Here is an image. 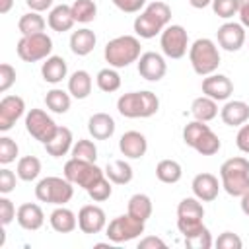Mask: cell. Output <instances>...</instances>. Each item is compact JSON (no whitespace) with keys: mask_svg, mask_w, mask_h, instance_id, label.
<instances>
[{"mask_svg":"<svg viewBox=\"0 0 249 249\" xmlns=\"http://www.w3.org/2000/svg\"><path fill=\"white\" fill-rule=\"evenodd\" d=\"M115 119L109 113H93L88 119V132L95 140H107L115 134Z\"/></svg>","mask_w":249,"mask_h":249,"instance_id":"22","label":"cell"},{"mask_svg":"<svg viewBox=\"0 0 249 249\" xmlns=\"http://www.w3.org/2000/svg\"><path fill=\"white\" fill-rule=\"evenodd\" d=\"M237 16H239V23H241L243 27H249V6H243V8H239Z\"/></svg>","mask_w":249,"mask_h":249,"instance_id":"53","label":"cell"},{"mask_svg":"<svg viewBox=\"0 0 249 249\" xmlns=\"http://www.w3.org/2000/svg\"><path fill=\"white\" fill-rule=\"evenodd\" d=\"M144 224L142 220L134 218L132 214H121L117 218H113L107 228H105V235L111 243H126L136 239L140 233H144Z\"/></svg>","mask_w":249,"mask_h":249,"instance_id":"8","label":"cell"},{"mask_svg":"<svg viewBox=\"0 0 249 249\" xmlns=\"http://www.w3.org/2000/svg\"><path fill=\"white\" fill-rule=\"evenodd\" d=\"M47 21L41 16V12H27L19 18L18 21V29L21 35H35V33H43Z\"/></svg>","mask_w":249,"mask_h":249,"instance_id":"36","label":"cell"},{"mask_svg":"<svg viewBox=\"0 0 249 249\" xmlns=\"http://www.w3.org/2000/svg\"><path fill=\"white\" fill-rule=\"evenodd\" d=\"M91 86H93V80H91V76H89L88 70H76L68 78V93L74 99H86V97H89Z\"/></svg>","mask_w":249,"mask_h":249,"instance_id":"28","label":"cell"},{"mask_svg":"<svg viewBox=\"0 0 249 249\" xmlns=\"http://www.w3.org/2000/svg\"><path fill=\"white\" fill-rule=\"evenodd\" d=\"M18 154H19V148H18L16 140L10 136H0V163L8 165V163L16 161Z\"/></svg>","mask_w":249,"mask_h":249,"instance_id":"42","label":"cell"},{"mask_svg":"<svg viewBox=\"0 0 249 249\" xmlns=\"http://www.w3.org/2000/svg\"><path fill=\"white\" fill-rule=\"evenodd\" d=\"M140 39L134 35H119L105 45L103 56L113 68H126L140 58Z\"/></svg>","mask_w":249,"mask_h":249,"instance_id":"4","label":"cell"},{"mask_svg":"<svg viewBox=\"0 0 249 249\" xmlns=\"http://www.w3.org/2000/svg\"><path fill=\"white\" fill-rule=\"evenodd\" d=\"M156 177L161 181V183H167V185H173L177 183L181 177H183V167L179 161L175 160H160L158 165H156Z\"/></svg>","mask_w":249,"mask_h":249,"instance_id":"31","label":"cell"},{"mask_svg":"<svg viewBox=\"0 0 249 249\" xmlns=\"http://www.w3.org/2000/svg\"><path fill=\"white\" fill-rule=\"evenodd\" d=\"M160 109V99L154 91H128L117 99V111L126 119H148Z\"/></svg>","mask_w":249,"mask_h":249,"instance_id":"2","label":"cell"},{"mask_svg":"<svg viewBox=\"0 0 249 249\" xmlns=\"http://www.w3.org/2000/svg\"><path fill=\"white\" fill-rule=\"evenodd\" d=\"M72 158H78V160H84V161H93L97 160V146L93 144V140H88V138H80L72 150H70Z\"/></svg>","mask_w":249,"mask_h":249,"instance_id":"40","label":"cell"},{"mask_svg":"<svg viewBox=\"0 0 249 249\" xmlns=\"http://www.w3.org/2000/svg\"><path fill=\"white\" fill-rule=\"evenodd\" d=\"M16 173L21 181H35L41 173V160L37 156H23L18 160V167Z\"/></svg>","mask_w":249,"mask_h":249,"instance_id":"35","label":"cell"},{"mask_svg":"<svg viewBox=\"0 0 249 249\" xmlns=\"http://www.w3.org/2000/svg\"><path fill=\"white\" fill-rule=\"evenodd\" d=\"M183 239H185V247H189V249H210L212 243H214L212 235H210V230L204 224L198 226L196 230L185 233Z\"/></svg>","mask_w":249,"mask_h":249,"instance_id":"37","label":"cell"},{"mask_svg":"<svg viewBox=\"0 0 249 249\" xmlns=\"http://www.w3.org/2000/svg\"><path fill=\"white\" fill-rule=\"evenodd\" d=\"M103 175H105V171L101 167H97L93 161H84V160H78V158H70L64 163V177L70 183L82 187L84 191H88Z\"/></svg>","mask_w":249,"mask_h":249,"instance_id":"9","label":"cell"},{"mask_svg":"<svg viewBox=\"0 0 249 249\" xmlns=\"http://www.w3.org/2000/svg\"><path fill=\"white\" fill-rule=\"evenodd\" d=\"M113 4L124 14H136L146 6V0H113Z\"/></svg>","mask_w":249,"mask_h":249,"instance_id":"49","label":"cell"},{"mask_svg":"<svg viewBox=\"0 0 249 249\" xmlns=\"http://www.w3.org/2000/svg\"><path fill=\"white\" fill-rule=\"evenodd\" d=\"M119 150L128 160H140L148 152V140L138 130H126L119 138Z\"/></svg>","mask_w":249,"mask_h":249,"instance_id":"18","label":"cell"},{"mask_svg":"<svg viewBox=\"0 0 249 249\" xmlns=\"http://www.w3.org/2000/svg\"><path fill=\"white\" fill-rule=\"evenodd\" d=\"M70 8H72V16L78 23H89L97 16V4L93 0H74Z\"/></svg>","mask_w":249,"mask_h":249,"instance_id":"39","label":"cell"},{"mask_svg":"<svg viewBox=\"0 0 249 249\" xmlns=\"http://www.w3.org/2000/svg\"><path fill=\"white\" fill-rule=\"evenodd\" d=\"M43 146H45L47 154L53 156V158H62V156H66V154L72 150V146H74L72 130H70L68 126H58L56 134H54L47 144H43Z\"/></svg>","mask_w":249,"mask_h":249,"instance_id":"23","label":"cell"},{"mask_svg":"<svg viewBox=\"0 0 249 249\" xmlns=\"http://www.w3.org/2000/svg\"><path fill=\"white\" fill-rule=\"evenodd\" d=\"M66 74H68V64H66V60L62 56L51 54L41 64V76L49 84H60L66 78Z\"/></svg>","mask_w":249,"mask_h":249,"instance_id":"25","label":"cell"},{"mask_svg":"<svg viewBox=\"0 0 249 249\" xmlns=\"http://www.w3.org/2000/svg\"><path fill=\"white\" fill-rule=\"evenodd\" d=\"M189 4H191L193 8H196V10H202V8L210 6V4H212V0H189Z\"/></svg>","mask_w":249,"mask_h":249,"instance_id":"55","label":"cell"},{"mask_svg":"<svg viewBox=\"0 0 249 249\" xmlns=\"http://www.w3.org/2000/svg\"><path fill=\"white\" fill-rule=\"evenodd\" d=\"M220 187L222 183H218V177L212 175V173H198L193 177V183H191V189H193V195L202 200V202H212L216 200L218 193H220Z\"/></svg>","mask_w":249,"mask_h":249,"instance_id":"19","label":"cell"},{"mask_svg":"<svg viewBox=\"0 0 249 249\" xmlns=\"http://www.w3.org/2000/svg\"><path fill=\"white\" fill-rule=\"evenodd\" d=\"M216 39H218V45L228 51V53H235L239 51L245 41H247V35H245V27L241 23H235V21H226L218 27L216 31Z\"/></svg>","mask_w":249,"mask_h":249,"instance_id":"13","label":"cell"},{"mask_svg":"<svg viewBox=\"0 0 249 249\" xmlns=\"http://www.w3.org/2000/svg\"><path fill=\"white\" fill-rule=\"evenodd\" d=\"M49 222H51V228L54 231H58V233H70V231H74L78 228V216L70 208H66L64 204L56 206L51 212Z\"/></svg>","mask_w":249,"mask_h":249,"instance_id":"26","label":"cell"},{"mask_svg":"<svg viewBox=\"0 0 249 249\" xmlns=\"http://www.w3.org/2000/svg\"><path fill=\"white\" fill-rule=\"evenodd\" d=\"M165 249V241L158 235H146L138 241V249Z\"/></svg>","mask_w":249,"mask_h":249,"instance_id":"51","label":"cell"},{"mask_svg":"<svg viewBox=\"0 0 249 249\" xmlns=\"http://www.w3.org/2000/svg\"><path fill=\"white\" fill-rule=\"evenodd\" d=\"M136 68H138V74L148 82H160L167 72L165 58L154 51L142 53L140 58L136 60Z\"/></svg>","mask_w":249,"mask_h":249,"instance_id":"14","label":"cell"},{"mask_svg":"<svg viewBox=\"0 0 249 249\" xmlns=\"http://www.w3.org/2000/svg\"><path fill=\"white\" fill-rule=\"evenodd\" d=\"M202 218L204 206L202 200H198L196 196H187L177 204V228L183 235L202 226Z\"/></svg>","mask_w":249,"mask_h":249,"instance_id":"12","label":"cell"},{"mask_svg":"<svg viewBox=\"0 0 249 249\" xmlns=\"http://www.w3.org/2000/svg\"><path fill=\"white\" fill-rule=\"evenodd\" d=\"M208 128V124L204 123V121H191V123H187L185 126H183V142L187 144V146H193L195 144V140L204 132Z\"/></svg>","mask_w":249,"mask_h":249,"instance_id":"44","label":"cell"},{"mask_svg":"<svg viewBox=\"0 0 249 249\" xmlns=\"http://www.w3.org/2000/svg\"><path fill=\"white\" fill-rule=\"evenodd\" d=\"M210 6L214 10V14L222 19H230V18L237 16V12H239L237 0H212Z\"/></svg>","mask_w":249,"mask_h":249,"instance_id":"43","label":"cell"},{"mask_svg":"<svg viewBox=\"0 0 249 249\" xmlns=\"http://www.w3.org/2000/svg\"><path fill=\"white\" fill-rule=\"evenodd\" d=\"M16 51H18V56L23 62L45 60L53 53V39L45 31L35 33V35H21V39L18 41Z\"/></svg>","mask_w":249,"mask_h":249,"instance_id":"7","label":"cell"},{"mask_svg":"<svg viewBox=\"0 0 249 249\" xmlns=\"http://www.w3.org/2000/svg\"><path fill=\"white\" fill-rule=\"evenodd\" d=\"M25 4L31 12H45L53 8V0H25Z\"/></svg>","mask_w":249,"mask_h":249,"instance_id":"52","label":"cell"},{"mask_svg":"<svg viewBox=\"0 0 249 249\" xmlns=\"http://www.w3.org/2000/svg\"><path fill=\"white\" fill-rule=\"evenodd\" d=\"M103 171H105L107 179L113 185H126V183L132 181V175H134L130 163L124 161V160H113V161H109Z\"/></svg>","mask_w":249,"mask_h":249,"instance_id":"30","label":"cell"},{"mask_svg":"<svg viewBox=\"0 0 249 249\" xmlns=\"http://www.w3.org/2000/svg\"><path fill=\"white\" fill-rule=\"evenodd\" d=\"M160 47H161V53L167 56V58H183L189 51V33L183 25L179 23H171L167 25L161 35H160Z\"/></svg>","mask_w":249,"mask_h":249,"instance_id":"10","label":"cell"},{"mask_svg":"<svg viewBox=\"0 0 249 249\" xmlns=\"http://www.w3.org/2000/svg\"><path fill=\"white\" fill-rule=\"evenodd\" d=\"M169 21H171V8L165 2L156 0V2H150L140 12V16H136L132 27L136 37L152 39L156 35H161V31L169 25Z\"/></svg>","mask_w":249,"mask_h":249,"instance_id":"1","label":"cell"},{"mask_svg":"<svg viewBox=\"0 0 249 249\" xmlns=\"http://www.w3.org/2000/svg\"><path fill=\"white\" fill-rule=\"evenodd\" d=\"M25 113V101L19 95H4L0 101V130L8 132Z\"/></svg>","mask_w":249,"mask_h":249,"instance_id":"16","label":"cell"},{"mask_svg":"<svg viewBox=\"0 0 249 249\" xmlns=\"http://www.w3.org/2000/svg\"><path fill=\"white\" fill-rule=\"evenodd\" d=\"M16 214H18V210H16L14 202L6 195H2L0 196V224L2 226H8L16 218Z\"/></svg>","mask_w":249,"mask_h":249,"instance_id":"47","label":"cell"},{"mask_svg":"<svg viewBox=\"0 0 249 249\" xmlns=\"http://www.w3.org/2000/svg\"><path fill=\"white\" fill-rule=\"evenodd\" d=\"M152 210H154V206H152V198H150L148 195H144V193H136V195H132V196L128 198L126 212L132 214L134 218L146 222V220L152 216Z\"/></svg>","mask_w":249,"mask_h":249,"instance_id":"32","label":"cell"},{"mask_svg":"<svg viewBox=\"0 0 249 249\" xmlns=\"http://www.w3.org/2000/svg\"><path fill=\"white\" fill-rule=\"evenodd\" d=\"M193 150H196L200 156H214V154H218L220 152V148H222V142H220V138H218V134L208 126L196 140H195V144L191 146Z\"/></svg>","mask_w":249,"mask_h":249,"instance_id":"33","label":"cell"},{"mask_svg":"<svg viewBox=\"0 0 249 249\" xmlns=\"http://www.w3.org/2000/svg\"><path fill=\"white\" fill-rule=\"evenodd\" d=\"M70 97H72V95H70L68 91L58 89V88H53V89H49L47 95H45V105H47V109H51L53 113L64 115V113H68V109H70V103H72Z\"/></svg>","mask_w":249,"mask_h":249,"instance_id":"34","label":"cell"},{"mask_svg":"<svg viewBox=\"0 0 249 249\" xmlns=\"http://www.w3.org/2000/svg\"><path fill=\"white\" fill-rule=\"evenodd\" d=\"M220 117L228 126H241L249 121V105L241 99L226 101V105L220 109Z\"/></svg>","mask_w":249,"mask_h":249,"instance_id":"21","label":"cell"},{"mask_svg":"<svg viewBox=\"0 0 249 249\" xmlns=\"http://www.w3.org/2000/svg\"><path fill=\"white\" fill-rule=\"evenodd\" d=\"M25 130L39 140L41 144H47L58 130V124L53 121L51 115H47V111L43 109H29L25 115Z\"/></svg>","mask_w":249,"mask_h":249,"instance_id":"11","label":"cell"},{"mask_svg":"<svg viewBox=\"0 0 249 249\" xmlns=\"http://www.w3.org/2000/svg\"><path fill=\"white\" fill-rule=\"evenodd\" d=\"M78 228L84 231V233H99L107 228V216H105V210L97 204H86L80 208L78 212Z\"/></svg>","mask_w":249,"mask_h":249,"instance_id":"15","label":"cell"},{"mask_svg":"<svg viewBox=\"0 0 249 249\" xmlns=\"http://www.w3.org/2000/svg\"><path fill=\"white\" fill-rule=\"evenodd\" d=\"M220 183L230 196H241L249 191V160L235 156L220 165Z\"/></svg>","mask_w":249,"mask_h":249,"instance_id":"3","label":"cell"},{"mask_svg":"<svg viewBox=\"0 0 249 249\" xmlns=\"http://www.w3.org/2000/svg\"><path fill=\"white\" fill-rule=\"evenodd\" d=\"M47 23L53 31L56 33H64V31H70L76 23L74 16H72V8L66 6V4H58L54 8H51L49 12V18H47Z\"/></svg>","mask_w":249,"mask_h":249,"instance_id":"24","label":"cell"},{"mask_svg":"<svg viewBox=\"0 0 249 249\" xmlns=\"http://www.w3.org/2000/svg\"><path fill=\"white\" fill-rule=\"evenodd\" d=\"M35 196L41 202L62 206L70 202V198L74 196V183H70L66 177H56V175L43 177L35 187Z\"/></svg>","mask_w":249,"mask_h":249,"instance_id":"6","label":"cell"},{"mask_svg":"<svg viewBox=\"0 0 249 249\" xmlns=\"http://www.w3.org/2000/svg\"><path fill=\"white\" fill-rule=\"evenodd\" d=\"M14 6V0H0V14H8Z\"/></svg>","mask_w":249,"mask_h":249,"instance_id":"56","label":"cell"},{"mask_svg":"<svg viewBox=\"0 0 249 249\" xmlns=\"http://www.w3.org/2000/svg\"><path fill=\"white\" fill-rule=\"evenodd\" d=\"M95 84L101 91L105 93H113L121 88V76L119 72L113 68V66H107V68H101L95 76Z\"/></svg>","mask_w":249,"mask_h":249,"instance_id":"38","label":"cell"},{"mask_svg":"<svg viewBox=\"0 0 249 249\" xmlns=\"http://www.w3.org/2000/svg\"><path fill=\"white\" fill-rule=\"evenodd\" d=\"M16 175L18 173H14L8 167L0 169V193L2 195H8V193H12L16 189Z\"/></svg>","mask_w":249,"mask_h":249,"instance_id":"48","label":"cell"},{"mask_svg":"<svg viewBox=\"0 0 249 249\" xmlns=\"http://www.w3.org/2000/svg\"><path fill=\"white\" fill-rule=\"evenodd\" d=\"M239 198H241V202H239V204H241V212H243L245 216H249V191L243 193Z\"/></svg>","mask_w":249,"mask_h":249,"instance_id":"54","label":"cell"},{"mask_svg":"<svg viewBox=\"0 0 249 249\" xmlns=\"http://www.w3.org/2000/svg\"><path fill=\"white\" fill-rule=\"evenodd\" d=\"M191 113L196 121H204V123H210L212 119L218 117V101L208 97V95H200L196 99H193L191 103Z\"/></svg>","mask_w":249,"mask_h":249,"instance_id":"29","label":"cell"},{"mask_svg":"<svg viewBox=\"0 0 249 249\" xmlns=\"http://www.w3.org/2000/svg\"><path fill=\"white\" fill-rule=\"evenodd\" d=\"M202 93L216 99V101H228L233 93V82L226 74H208L202 78Z\"/></svg>","mask_w":249,"mask_h":249,"instance_id":"17","label":"cell"},{"mask_svg":"<svg viewBox=\"0 0 249 249\" xmlns=\"http://www.w3.org/2000/svg\"><path fill=\"white\" fill-rule=\"evenodd\" d=\"M237 6L243 8V6H249V0H237Z\"/></svg>","mask_w":249,"mask_h":249,"instance_id":"57","label":"cell"},{"mask_svg":"<svg viewBox=\"0 0 249 249\" xmlns=\"http://www.w3.org/2000/svg\"><path fill=\"white\" fill-rule=\"evenodd\" d=\"M95 43H97V37L88 27H82L78 31H72V35H70V51L74 54H78V56L89 54L95 49Z\"/></svg>","mask_w":249,"mask_h":249,"instance_id":"27","label":"cell"},{"mask_svg":"<svg viewBox=\"0 0 249 249\" xmlns=\"http://www.w3.org/2000/svg\"><path fill=\"white\" fill-rule=\"evenodd\" d=\"M189 60L193 70L198 76H208L214 74L220 66V51L216 47V43L208 37H198L191 47H189Z\"/></svg>","mask_w":249,"mask_h":249,"instance_id":"5","label":"cell"},{"mask_svg":"<svg viewBox=\"0 0 249 249\" xmlns=\"http://www.w3.org/2000/svg\"><path fill=\"white\" fill-rule=\"evenodd\" d=\"M18 224L27 230V231H35L45 224V212L39 204L35 202H25L21 206H18V214H16Z\"/></svg>","mask_w":249,"mask_h":249,"instance_id":"20","label":"cell"},{"mask_svg":"<svg viewBox=\"0 0 249 249\" xmlns=\"http://www.w3.org/2000/svg\"><path fill=\"white\" fill-rule=\"evenodd\" d=\"M214 245H216L218 249H241V247H243V241H241V237H239L237 233H233V231H224V233L218 235V239L214 241Z\"/></svg>","mask_w":249,"mask_h":249,"instance_id":"45","label":"cell"},{"mask_svg":"<svg viewBox=\"0 0 249 249\" xmlns=\"http://www.w3.org/2000/svg\"><path fill=\"white\" fill-rule=\"evenodd\" d=\"M16 82V68L8 62H2L0 64V91L6 93Z\"/></svg>","mask_w":249,"mask_h":249,"instance_id":"46","label":"cell"},{"mask_svg":"<svg viewBox=\"0 0 249 249\" xmlns=\"http://www.w3.org/2000/svg\"><path fill=\"white\" fill-rule=\"evenodd\" d=\"M113 183L107 179V175H103L99 181H95L86 193L89 195V198L91 200H95V202H103V200H107L111 195H113V187H111Z\"/></svg>","mask_w":249,"mask_h":249,"instance_id":"41","label":"cell"},{"mask_svg":"<svg viewBox=\"0 0 249 249\" xmlns=\"http://www.w3.org/2000/svg\"><path fill=\"white\" fill-rule=\"evenodd\" d=\"M235 144L243 154H249V123H243L235 134Z\"/></svg>","mask_w":249,"mask_h":249,"instance_id":"50","label":"cell"}]
</instances>
